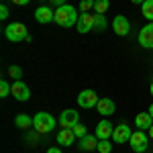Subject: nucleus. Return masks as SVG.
I'll use <instances>...</instances> for the list:
<instances>
[{"label":"nucleus","mask_w":153,"mask_h":153,"mask_svg":"<svg viewBox=\"0 0 153 153\" xmlns=\"http://www.w3.org/2000/svg\"><path fill=\"white\" fill-rule=\"evenodd\" d=\"M78 19H80L78 10H76L74 6H70V4H63V6L55 8V23H57L59 27H65V29L76 27V25H78Z\"/></svg>","instance_id":"1"},{"label":"nucleus","mask_w":153,"mask_h":153,"mask_svg":"<svg viewBox=\"0 0 153 153\" xmlns=\"http://www.w3.org/2000/svg\"><path fill=\"white\" fill-rule=\"evenodd\" d=\"M4 37L12 41V43H19V41H31V35L27 31V27L23 23H10L4 27Z\"/></svg>","instance_id":"2"},{"label":"nucleus","mask_w":153,"mask_h":153,"mask_svg":"<svg viewBox=\"0 0 153 153\" xmlns=\"http://www.w3.org/2000/svg\"><path fill=\"white\" fill-rule=\"evenodd\" d=\"M33 127L39 135H45V133H51L55 129V118L51 117L49 112H37L33 117Z\"/></svg>","instance_id":"3"},{"label":"nucleus","mask_w":153,"mask_h":153,"mask_svg":"<svg viewBox=\"0 0 153 153\" xmlns=\"http://www.w3.org/2000/svg\"><path fill=\"white\" fill-rule=\"evenodd\" d=\"M131 149L135 153H145L147 149V145H149V137L145 135V131H135L133 135H131Z\"/></svg>","instance_id":"4"},{"label":"nucleus","mask_w":153,"mask_h":153,"mask_svg":"<svg viewBox=\"0 0 153 153\" xmlns=\"http://www.w3.org/2000/svg\"><path fill=\"white\" fill-rule=\"evenodd\" d=\"M78 123H80L78 110H74V108L61 110V114H59V125H61V129H74Z\"/></svg>","instance_id":"5"},{"label":"nucleus","mask_w":153,"mask_h":153,"mask_svg":"<svg viewBox=\"0 0 153 153\" xmlns=\"http://www.w3.org/2000/svg\"><path fill=\"white\" fill-rule=\"evenodd\" d=\"M98 94H96L94 90H82L80 94H78V106H82V108H94L98 104Z\"/></svg>","instance_id":"6"},{"label":"nucleus","mask_w":153,"mask_h":153,"mask_svg":"<svg viewBox=\"0 0 153 153\" xmlns=\"http://www.w3.org/2000/svg\"><path fill=\"white\" fill-rule=\"evenodd\" d=\"M12 96H14L19 102H27V100L31 98V90H29V86H27L23 80H14V82H12Z\"/></svg>","instance_id":"7"},{"label":"nucleus","mask_w":153,"mask_h":153,"mask_svg":"<svg viewBox=\"0 0 153 153\" xmlns=\"http://www.w3.org/2000/svg\"><path fill=\"white\" fill-rule=\"evenodd\" d=\"M131 135H133L131 127H127V125H117L114 131H112V141L114 143H129Z\"/></svg>","instance_id":"8"},{"label":"nucleus","mask_w":153,"mask_h":153,"mask_svg":"<svg viewBox=\"0 0 153 153\" xmlns=\"http://www.w3.org/2000/svg\"><path fill=\"white\" fill-rule=\"evenodd\" d=\"M112 29H114V33L118 37H127L131 31V25L127 21V16H123V14H117L114 16V21H112Z\"/></svg>","instance_id":"9"},{"label":"nucleus","mask_w":153,"mask_h":153,"mask_svg":"<svg viewBox=\"0 0 153 153\" xmlns=\"http://www.w3.org/2000/svg\"><path fill=\"white\" fill-rule=\"evenodd\" d=\"M35 21L41 25H47L51 21H55V10L49 8V6H39L35 10Z\"/></svg>","instance_id":"10"},{"label":"nucleus","mask_w":153,"mask_h":153,"mask_svg":"<svg viewBox=\"0 0 153 153\" xmlns=\"http://www.w3.org/2000/svg\"><path fill=\"white\" fill-rule=\"evenodd\" d=\"M78 33H88V31H92L94 29V14H90V12H82L80 14V19H78Z\"/></svg>","instance_id":"11"},{"label":"nucleus","mask_w":153,"mask_h":153,"mask_svg":"<svg viewBox=\"0 0 153 153\" xmlns=\"http://www.w3.org/2000/svg\"><path fill=\"white\" fill-rule=\"evenodd\" d=\"M139 45H143L145 49H153V23L139 31Z\"/></svg>","instance_id":"12"},{"label":"nucleus","mask_w":153,"mask_h":153,"mask_svg":"<svg viewBox=\"0 0 153 153\" xmlns=\"http://www.w3.org/2000/svg\"><path fill=\"white\" fill-rule=\"evenodd\" d=\"M112 131H114V127L110 125V120H100V123L96 125L94 135L98 139H110V137H112Z\"/></svg>","instance_id":"13"},{"label":"nucleus","mask_w":153,"mask_h":153,"mask_svg":"<svg viewBox=\"0 0 153 153\" xmlns=\"http://www.w3.org/2000/svg\"><path fill=\"white\" fill-rule=\"evenodd\" d=\"M114 102L110 100V98H100L98 100V104H96V110L102 114V117H112L114 114Z\"/></svg>","instance_id":"14"},{"label":"nucleus","mask_w":153,"mask_h":153,"mask_svg":"<svg viewBox=\"0 0 153 153\" xmlns=\"http://www.w3.org/2000/svg\"><path fill=\"white\" fill-rule=\"evenodd\" d=\"M98 137L96 135H86V137H82L80 139V143H78V147L82 149V151H94L96 147H98Z\"/></svg>","instance_id":"15"},{"label":"nucleus","mask_w":153,"mask_h":153,"mask_svg":"<svg viewBox=\"0 0 153 153\" xmlns=\"http://www.w3.org/2000/svg\"><path fill=\"white\" fill-rule=\"evenodd\" d=\"M151 125H153V118H151L149 112H141V114L135 117V127H137L139 131H149Z\"/></svg>","instance_id":"16"},{"label":"nucleus","mask_w":153,"mask_h":153,"mask_svg":"<svg viewBox=\"0 0 153 153\" xmlns=\"http://www.w3.org/2000/svg\"><path fill=\"white\" fill-rule=\"evenodd\" d=\"M74 141H76V133H74V129H61L57 133V143H61L63 147L74 145Z\"/></svg>","instance_id":"17"},{"label":"nucleus","mask_w":153,"mask_h":153,"mask_svg":"<svg viewBox=\"0 0 153 153\" xmlns=\"http://www.w3.org/2000/svg\"><path fill=\"white\" fill-rule=\"evenodd\" d=\"M14 125L19 127V129H29V127H33V118L29 117V114H16L14 117Z\"/></svg>","instance_id":"18"},{"label":"nucleus","mask_w":153,"mask_h":153,"mask_svg":"<svg viewBox=\"0 0 153 153\" xmlns=\"http://www.w3.org/2000/svg\"><path fill=\"white\" fill-rule=\"evenodd\" d=\"M141 6H143V16L153 23V0H145Z\"/></svg>","instance_id":"19"},{"label":"nucleus","mask_w":153,"mask_h":153,"mask_svg":"<svg viewBox=\"0 0 153 153\" xmlns=\"http://www.w3.org/2000/svg\"><path fill=\"white\" fill-rule=\"evenodd\" d=\"M108 8H110V0H96L94 2V10L98 14H104Z\"/></svg>","instance_id":"20"},{"label":"nucleus","mask_w":153,"mask_h":153,"mask_svg":"<svg viewBox=\"0 0 153 153\" xmlns=\"http://www.w3.org/2000/svg\"><path fill=\"white\" fill-rule=\"evenodd\" d=\"M96 151L110 153V151H112V143H110V139H100V141H98V147H96Z\"/></svg>","instance_id":"21"},{"label":"nucleus","mask_w":153,"mask_h":153,"mask_svg":"<svg viewBox=\"0 0 153 153\" xmlns=\"http://www.w3.org/2000/svg\"><path fill=\"white\" fill-rule=\"evenodd\" d=\"M94 29H96V31H104V29H106L104 14H98V12L94 14Z\"/></svg>","instance_id":"22"},{"label":"nucleus","mask_w":153,"mask_h":153,"mask_svg":"<svg viewBox=\"0 0 153 153\" xmlns=\"http://www.w3.org/2000/svg\"><path fill=\"white\" fill-rule=\"evenodd\" d=\"M8 94H12V86L6 80H0V98H6Z\"/></svg>","instance_id":"23"},{"label":"nucleus","mask_w":153,"mask_h":153,"mask_svg":"<svg viewBox=\"0 0 153 153\" xmlns=\"http://www.w3.org/2000/svg\"><path fill=\"white\" fill-rule=\"evenodd\" d=\"M96 0H80V12H88L90 8H94Z\"/></svg>","instance_id":"24"},{"label":"nucleus","mask_w":153,"mask_h":153,"mask_svg":"<svg viewBox=\"0 0 153 153\" xmlns=\"http://www.w3.org/2000/svg\"><path fill=\"white\" fill-rule=\"evenodd\" d=\"M8 76H10V78H14V80H21L23 71H21V68H19V65H10V68H8Z\"/></svg>","instance_id":"25"},{"label":"nucleus","mask_w":153,"mask_h":153,"mask_svg":"<svg viewBox=\"0 0 153 153\" xmlns=\"http://www.w3.org/2000/svg\"><path fill=\"white\" fill-rule=\"evenodd\" d=\"M74 133H76V137H78V139H82V137H86V135H88V133H86V127H84V125H80V123L74 127Z\"/></svg>","instance_id":"26"},{"label":"nucleus","mask_w":153,"mask_h":153,"mask_svg":"<svg viewBox=\"0 0 153 153\" xmlns=\"http://www.w3.org/2000/svg\"><path fill=\"white\" fill-rule=\"evenodd\" d=\"M0 19H8V6L6 4L0 6Z\"/></svg>","instance_id":"27"},{"label":"nucleus","mask_w":153,"mask_h":153,"mask_svg":"<svg viewBox=\"0 0 153 153\" xmlns=\"http://www.w3.org/2000/svg\"><path fill=\"white\" fill-rule=\"evenodd\" d=\"M31 0H12V4L14 6H25V4H29Z\"/></svg>","instance_id":"28"},{"label":"nucleus","mask_w":153,"mask_h":153,"mask_svg":"<svg viewBox=\"0 0 153 153\" xmlns=\"http://www.w3.org/2000/svg\"><path fill=\"white\" fill-rule=\"evenodd\" d=\"M51 2H53V4H55V6H63V4H65V0H51Z\"/></svg>","instance_id":"29"},{"label":"nucleus","mask_w":153,"mask_h":153,"mask_svg":"<svg viewBox=\"0 0 153 153\" xmlns=\"http://www.w3.org/2000/svg\"><path fill=\"white\" fill-rule=\"evenodd\" d=\"M47 153H61V149H59V147H49Z\"/></svg>","instance_id":"30"},{"label":"nucleus","mask_w":153,"mask_h":153,"mask_svg":"<svg viewBox=\"0 0 153 153\" xmlns=\"http://www.w3.org/2000/svg\"><path fill=\"white\" fill-rule=\"evenodd\" d=\"M131 2H133V4H143L145 0H131Z\"/></svg>","instance_id":"31"},{"label":"nucleus","mask_w":153,"mask_h":153,"mask_svg":"<svg viewBox=\"0 0 153 153\" xmlns=\"http://www.w3.org/2000/svg\"><path fill=\"white\" fill-rule=\"evenodd\" d=\"M149 114H151V118H153V104L149 106Z\"/></svg>","instance_id":"32"},{"label":"nucleus","mask_w":153,"mask_h":153,"mask_svg":"<svg viewBox=\"0 0 153 153\" xmlns=\"http://www.w3.org/2000/svg\"><path fill=\"white\" fill-rule=\"evenodd\" d=\"M149 137L153 139V125H151V129H149Z\"/></svg>","instance_id":"33"},{"label":"nucleus","mask_w":153,"mask_h":153,"mask_svg":"<svg viewBox=\"0 0 153 153\" xmlns=\"http://www.w3.org/2000/svg\"><path fill=\"white\" fill-rule=\"evenodd\" d=\"M149 90H151V96H153V82H151V86H149Z\"/></svg>","instance_id":"34"}]
</instances>
